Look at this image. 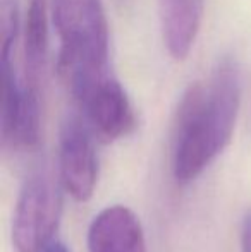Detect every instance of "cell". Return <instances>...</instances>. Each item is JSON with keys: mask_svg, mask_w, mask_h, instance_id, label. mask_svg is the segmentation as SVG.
Here are the masks:
<instances>
[{"mask_svg": "<svg viewBox=\"0 0 251 252\" xmlns=\"http://www.w3.org/2000/svg\"><path fill=\"white\" fill-rule=\"evenodd\" d=\"M91 127L77 115L62 122L59 136V173L64 189L77 202L93 196L98 182V159Z\"/></svg>", "mask_w": 251, "mask_h": 252, "instance_id": "8992f818", "label": "cell"}, {"mask_svg": "<svg viewBox=\"0 0 251 252\" xmlns=\"http://www.w3.org/2000/svg\"><path fill=\"white\" fill-rule=\"evenodd\" d=\"M41 134L40 86L17 74L12 52H2V137L16 151L35 150Z\"/></svg>", "mask_w": 251, "mask_h": 252, "instance_id": "277c9868", "label": "cell"}, {"mask_svg": "<svg viewBox=\"0 0 251 252\" xmlns=\"http://www.w3.org/2000/svg\"><path fill=\"white\" fill-rule=\"evenodd\" d=\"M165 47L174 59H186L196 41L203 0H158Z\"/></svg>", "mask_w": 251, "mask_h": 252, "instance_id": "ba28073f", "label": "cell"}, {"mask_svg": "<svg viewBox=\"0 0 251 252\" xmlns=\"http://www.w3.org/2000/svg\"><path fill=\"white\" fill-rule=\"evenodd\" d=\"M88 252H146L141 221L126 206H108L88 230Z\"/></svg>", "mask_w": 251, "mask_h": 252, "instance_id": "52a82bcc", "label": "cell"}, {"mask_svg": "<svg viewBox=\"0 0 251 252\" xmlns=\"http://www.w3.org/2000/svg\"><path fill=\"white\" fill-rule=\"evenodd\" d=\"M243 79L238 62L222 59L207 77L186 90L172 127V175L189 184L227 148L234 134Z\"/></svg>", "mask_w": 251, "mask_h": 252, "instance_id": "6da1fadb", "label": "cell"}, {"mask_svg": "<svg viewBox=\"0 0 251 252\" xmlns=\"http://www.w3.org/2000/svg\"><path fill=\"white\" fill-rule=\"evenodd\" d=\"M48 16L50 0H30L23 34L24 74L30 83L40 86L48 60Z\"/></svg>", "mask_w": 251, "mask_h": 252, "instance_id": "9c48e42d", "label": "cell"}, {"mask_svg": "<svg viewBox=\"0 0 251 252\" xmlns=\"http://www.w3.org/2000/svg\"><path fill=\"white\" fill-rule=\"evenodd\" d=\"M62 215L59 182L45 170L31 173L21 187L12 218V244L17 252H43L54 240Z\"/></svg>", "mask_w": 251, "mask_h": 252, "instance_id": "3957f363", "label": "cell"}, {"mask_svg": "<svg viewBox=\"0 0 251 252\" xmlns=\"http://www.w3.org/2000/svg\"><path fill=\"white\" fill-rule=\"evenodd\" d=\"M59 74L71 96L108 74V24L102 0H50Z\"/></svg>", "mask_w": 251, "mask_h": 252, "instance_id": "7a4b0ae2", "label": "cell"}, {"mask_svg": "<svg viewBox=\"0 0 251 252\" xmlns=\"http://www.w3.org/2000/svg\"><path fill=\"white\" fill-rule=\"evenodd\" d=\"M241 251L251 252V209H248L241 226Z\"/></svg>", "mask_w": 251, "mask_h": 252, "instance_id": "30bf717a", "label": "cell"}, {"mask_svg": "<svg viewBox=\"0 0 251 252\" xmlns=\"http://www.w3.org/2000/svg\"><path fill=\"white\" fill-rule=\"evenodd\" d=\"M43 252H71V251L67 249L62 242H59V240H52V242L43 249Z\"/></svg>", "mask_w": 251, "mask_h": 252, "instance_id": "8fae6325", "label": "cell"}, {"mask_svg": "<svg viewBox=\"0 0 251 252\" xmlns=\"http://www.w3.org/2000/svg\"><path fill=\"white\" fill-rule=\"evenodd\" d=\"M86 124L107 141L126 137L136 127V113L122 84L110 72L74 94Z\"/></svg>", "mask_w": 251, "mask_h": 252, "instance_id": "5b68a950", "label": "cell"}]
</instances>
